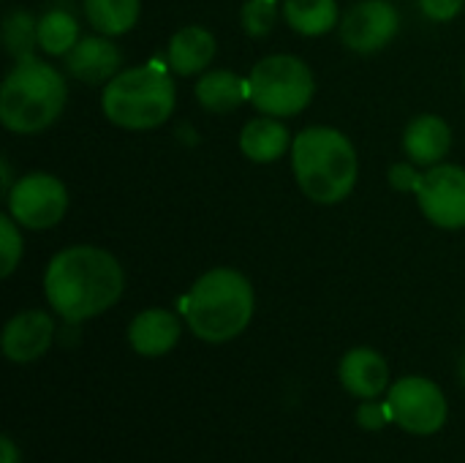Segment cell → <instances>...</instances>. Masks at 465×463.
<instances>
[{"label": "cell", "mask_w": 465, "mask_h": 463, "mask_svg": "<svg viewBox=\"0 0 465 463\" xmlns=\"http://www.w3.org/2000/svg\"><path fill=\"white\" fill-rule=\"evenodd\" d=\"M125 287L120 262L95 246H71L52 257L44 276V295L52 311L76 325L109 311Z\"/></svg>", "instance_id": "6da1fadb"}, {"label": "cell", "mask_w": 465, "mask_h": 463, "mask_svg": "<svg viewBox=\"0 0 465 463\" xmlns=\"http://www.w3.org/2000/svg\"><path fill=\"white\" fill-rule=\"evenodd\" d=\"M292 172L308 199L338 205L357 186V150L338 128L311 126L292 142Z\"/></svg>", "instance_id": "7a4b0ae2"}, {"label": "cell", "mask_w": 465, "mask_h": 463, "mask_svg": "<svg viewBox=\"0 0 465 463\" xmlns=\"http://www.w3.org/2000/svg\"><path fill=\"white\" fill-rule=\"evenodd\" d=\"M253 287L232 267L204 273L183 297L188 330L204 344H226L237 338L253 319Z\"/></svg>", "instance_id": "3957f363"}, {"label": "cell", "mask_w": 465, "mask_h": 463, "mask_svg": "<svg viewBox=\"0 0 465 463\" xmlns=\"http://www.w3.org/2000/svg\"><path fill=\"white\" fill-rule=\"evenodd\" d=\"M68 101L63 74L44 60H16L0 87V120L14 134L49 128Z\"/></svg>", "instance_id": "277c9868"}, {"label": "cell", "mask_w": 465, "mask_h": 463, "mask_svg": "<svg viewBox=\"0 0 465 463\" xmlns=\"http://www.w3.org/2000/svg\"><path fill=\"white\" fill-rule=\"evenodd\" d=\"M174 82L161 65H134L104 85L101 109L109 123L128 131L163 126L174 112Z\"/></svg>", "instance_id": "5b68a950"}, {"label": "cell", "mask_w": 465, "mask_h": 463, "mask_svg": "<svg viewBox=\"0 0 465 463\" xmlns=\"http://www.w3.org/2000/svg\"><path fill=\"white\" fill-rule=\"evenodd\" d=\"M316 93V79L305 60L294 55H270L248 74V101L270 117L300 115Z\"/></svg>", "instance_id": "8992f818"}, {"label": "cell", "mask_w": 465, "mask_h": 463, "mask_svg": "<svg viewBox=\"0 0 465 463\" xmlns=\"http://www.w3.org/2000/svg\"><path fill=\"white\" fill-rule=\"evenodd\" d=\"M387 407L392 423L414 437H433L447 423V398L441 388L425 377L398 379L387 390Z\"/></svg>", "instance_id": "52a82bcc"}, {"label": "cell", "mask_w": 465, "mask_h": 463, "mask_svg": "<svg viewBox=\"0 0 465 463\" xmlns=\"http://www.w3.org/2000/svg\"><path fill=\"white\" fill-rule=\"evenodd\" d=\"M8 196V216L25 229H52L68 210L65 183L49 172H30L19 177Z\"/></svg>", "instance_id": "ba28073f"}, {"label": "cell", "mask_w": 465, "mask_h": 463, "mask_svg": "<svg viewBox=\"0 0 465 463\" xmlns=\"http://www.w3.org/2000/svg\"><path fill=\"white\" fill-rule=\"evenodd\" d=\"M422 216L441 229L465 226V169L458 164H436L422 175L417 188Z\"/></svg>", "instance_id": "9c48e42d"}, {"label": "cell", "mask_w": 465, "mask_h": 463, "mask_svg": "<svg viewBox=\"0 0 465 463\" xmlns=\"http://www.w3.org/2000/svg\"><path fill=\"white\" fill-rule=\"evenodd\" d=\"M398 8L387 0H360L341 19V38L351 52L371 55L384 49L398 33Z\"/></svg>", "instance_id": "30bf717a"}, {"label": "cell", "mask_w": 465, "mask_h": 463, "mask_svg": "<svg viewBox=\"0 0 465 463\" xmlns=\"http://www.w3.org/2000/svg\"><path fill=\"white\" fill-rule=\"evenodd\" d=\"M54 341V322L44 311H22L3 330V355L11 363H35Z\"/></svg>", "instance_id": "8fae6325"}, {"label": "cell", "mask_w": 465, "mask_h": 463, "mask_svg": "<svg viewBox=\"0 0 465 463\" xmlns=\"http://www.w3.org/2000/svg\"><path fill=\"white\" fill-rule=\"evenodd\" d=\"M338 377H341L343 390L362 401H373L390 390V366L371 347H357L346 352L341 360Z\"/></svg>", "instance_id": "7c38bea8"}, {"label": "cell", "mask_w": 465, "mask_h": 463, "mask_svg": "<svg viewBox=\"0 0 465 463\" xmlns=\"http://www.w3.org/2000/svg\"><path fill=\"white\" fill-rule=\"evenodd\" d=\"M68 74L76 76L79 82L87 85H104L120 74L123 55L120 49L109 41V35H87L79 38L76 46L65 55Z\"/></svg>", "instance_id": "4fadbf2b"}, {"label": "cell", "mask_w": 465, "mask_h": 463, "mask_svg": "<svg viewBox=\"0 0 465 463\" xmlns=\"http://www.w3.org/2000/svg\"><path fill=\"white\" fill-rule=\"evenodd\" d=\"M180 319L166 308H147L134 317L128 327V344L142 357H161L180 341Z\"/></svg>", "instance_id": "5bb4252c"}, {"label": "cell", "mask_w": 465, "mask_h": 463, "mask_svg": "<svg viewBox=\"0 0 465 463\" xmlns=\"http://www.w3.org/2000/svg\"><path fill=\"white\" fill-rule=\"evenodd\" d=\"M215 35L202 27V25H185L180 27L172 38H169V68L180 76H193V74H204L210 68V63L215 60Z\"/></svg>", "instance_id": "9a60e30c"}, {"label": "cell", "mask_w": 465, "mask_h": 463, "mask_svg": "<svg viewBox=\"0 0 465 463\" xmlns=\"http://www.w3.org/2000/svg\"><path fill=\"white\" fill-rule=\"evenodd\" d=\"M452 147V128L439 115H420L406 126L403 150L417 166H436Z\"/></svg>", "instance_id": "2e32d148"}, {"label": "cell", "mask_w": 465, "mask_h": 463, "mask_svg": "<svg viewBox=\"0 0 465 463\" xmlns=\"http://www.w3.org/2000/svg\"><path fill=\"white\" fill-rule=\"evenodd\" d=\"M292 134L278 117H253L240 134V150L253 164H272L292 147Z\"/></svg>", "instance_id": "e0dca14e"}, {"label": "cell", "mask_w": 465, "mask_h": 463, "mask_svg": "<svg viewBox=\"0 0 465 463\" xmlns=\"http://www.w3.org/2000/svg\"><path fill=\"white\" fill-rule=\"evenodd\" d=\"M248 98V79H242L234 71L226 68H213L204 71L196 82V101L207 112H234L242 101Z\"/></svg>", "instance_id": "ac0fdd59"}, {"label": "cell", "mask_w": 465, "mask_h": 463, "mask_svg": "<svg viewBox=\"0 0 465 463\" xmlns=\"http://www.w3.org/2000/svg\"><path fill=\"white\" fill-rule=\"evenodd\" d=\"M283 16L300 35H324L338 25L335 0H283Z\"/></svg>", "instance_id": "d6986e66"}, {"label": "cell", "mask_w": 465, "mask_h": 463, "mask_svg": "<svg viewBox=\"0 0 465 463\" xmlns=\"http://www.w3.org/2000/svg\"><path fill=\"white\" fill-rule=\"evenodd\" d=\"M139 0H84V16L101 35H123L139 19Z\"/></svg>", "instance_id": "ffe728a7"}, {"label": "cell", "mask_w": 465, "mask_h": 463, "mask_svg": "<svg viewBox=\"0 0 465 463\" xmlns=\"http://www.w3.org/2000/svg\"><path fill=\"white\" fill-rule=\"evenodd\" d=\"M79 41V25L76 19L63 11L52 8L38 19V46L46 55H68Z\"/></svg>", "instance_id": "44dd1931"}, {"label": "cell", "mask_w": 465, "mask_h": 463, "mask_svg": "<svg viewBox=\"0 0 465 463\" xmlns=\"http://www.w3.org/2000/svg\"><path fill=\"white\" fill-rule=\"evenodd\" d=\"M3 41L16 60H30L38 46V19L27 11H11L3 22Z\"/></svg>", "instance_id": "7402d4cb"}, {"label": "cell", "mask_w": 465, "mask_h": 463, "mask_svg": "<svg viewBox=\"0 0 465 463\" xmlns=\"http://www.w3.org/2000/svg\"><path fill=\"white\" fill-rule=\"evenodd\" d=\"M240 22L248 35H267L278 22V0H245V5L240 8Z\"/></svg>", "instance_id": "603a6c76"}, {"label": "cell", "mask_w": 465, "mask_h": 463, "mask_svg": "<svg viewBox=\"0 0 465 463\" xmlns=\"http://www.w3.org/2000/svg\"><path fill=\"white\" fill-rule=\"evenodd\" d=\"M22 259V232L11 216H0V276L8 278Z\"/></svg>", "instance_id": "cb8c5ba5"}, {"label": "cell", "mask_w": 465, "mask_h": 463, "mask_svg": "<svg viewBox=\"0 0 465 463\" xmlns=\"http://www.w3.org/2000/svg\"><path fill=\"white\" fill-rule=\"evenodd\" d=\"M390 420H392V415H390V407H387V404L365 401V404L360 407V412H357V423H360L362 428H368V431H379V428H384Z\"/></svg>", "instance_id": "d4e9b609"}, {"label": "cell", "mask_w": 465, "mask_h": 463, "mask_svg": "<svg viewBox=\"0 0 465 463\" xmlns=\"http://www.w3.org/2000/svg\"><path fill=\"white\" fill-rule=\"evenodd\" d=\"M465 0H420V8L433 22H450L460 14Z\"/></svg>", "instance_id": "484cf974"}, {"label": "cell", "mask_w": 465, "mask_h": 463, "mask_svg": "<svg viewBox=\"0 0 465 463\" xmlns=\"http://www.w3.org/2000/svg\"><path fill=\"white\" fill-rule=\"evenodd\" d=\"M417 164H395L392 169H390V183H392V188H398V191H414L417 194V188H420V183H422V175L414 169Z\"/></svg>", "instance_id": "4316f807"}, {"label": "cell", "mask_w": 465, "mask_h": 463, "mask_svg": "<svg viewBox=\"0 0 465 463\" xmlns=\"http://www.w3.org/2000/svg\"><path fill=\"white\" fill-rule=\"evenodd\" d=\"M0 456H3V463H22L19 461V450L11 442V437H3L0 439Z\"/></svg>", "instance_id": "83f0119b"}, {"label": "cell", "mask_w": 465, "mask_h": 463, "mask_svg": "<svg viewBox=\"0 0 465 463\" xmlns=\"http://www.w3.org/2000/svg\"><path fill=\"white\" fill-rule=\"evenodd\" d=\"M460 377H463V382H465V357H463V363H460Z\"/></svg>", "instance_id": "f1b7e54d"}]
</instances>
